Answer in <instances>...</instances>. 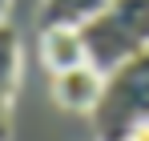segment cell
I'll list each match as a JSON object with an SVG mask.
<instances>
[{"label":"cell","mask_w":149,"mask_h":141,"mask_svg":"<svg viewBox=\"0 0 149 141\" xmlns=\"http://www.w3.org/2000/svg\"><path fill=\"white\" fill-rule=\"evenodd\" d=\"M77 28L85 40V61L97 73H113L133 52L149 48V0H109V8Z\"/></svg>","instance_id":"1"},{"label":"cell","mask_w":149,"mask_h":141,"mask_svg":"<svg viewBox=\"0 0 149 141\" xmlns=\"http://www.w3.org/2000/svg\"><path fill=\"white\" fill-rule=\"evenodd\" d=\"M40 61L52 73H65L85 65V40L77 24H45L40 28Z\"/></svg>","instance_id":"4"},{"label":"cell","mask_w":149,"mask_h":141,"mask_svg":"<svg viewBox=\"0 0 149 141\" xmlns=\"http://www.w3.org/2000/svg\"><path fill=\"white\" fill-rule=\"evenodd\" d=\"M125 141H149V121H141V125H133V129L125 133Z\"/></svg>","instance_id":"7"},{"label":"cell","mask_w":149,"mask_h":141,"mask_svg":"<svg viewBox=\"0 0 149 141\" xmlns=\"http://www.w3.org/2000/svg\"><path fill=\"white\" fill-rule=\"evenodd\" d=\"M141 121H149V48L105 73V93L93 109L97 141H125V133Z\"/></svg>","instance_id":"2"},{"label":"cell","mask_w":149,"mask_h":141,"mask_svg":"<svg viewBox=\"0 0 149 141\" xmlns=\"http://www.w3.org/2000/svg\"><path fill=\"white\" fill-rule=\"evenodd\" d=\"M20 85V32L0 20V101H12Z\"/></svg>","instance_id":"5"},{"label":"cell","mask_w":149,"mask_h":141,"mask_svg":"<svg viewBox=\"0 0 149 141\" xmlns=\"http://www.w3.org/2000/svg\"><path fill=\"white\" fill-rule=\"evenodd\" d=\"M109 0H40V24H85Z\"/></svg>","instance_id":"6"},{"label":"cell","mask_w":149,"mask_h":141,"mask_svg":"<svg viewBox=\"0 0 149 141\" xmlns=\"http://www.w3.org/2000/svg\"><path fill=\"white\" fill-rule=\"evenodd\" d=\"M101 93H105V73H97L89 61L77 65V69L52 73V97H56V105L69 109V113H93Z\"/></svg>","instance_id":"3"},{"label":"cell","mask_w":149,"mask_h":141,"mask_svg":"<svg viewBox=\"0 0 149 141\" xmlns=\"http://www.w3.org/2000/svg\"><path fill=\"white\" fill-rule=\"evenodd\" d=\"M8 8H12V0H0V20H8Z\"/></svg>","instance_id":"8"}]
</instances>
